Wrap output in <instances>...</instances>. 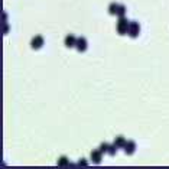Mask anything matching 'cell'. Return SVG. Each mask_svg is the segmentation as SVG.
<instances>
[{
    "label": "cell",
    "instance_id": "13",
    "mask_svg": "<svg viewBox=\"0 0 169 169\" xmlns=\"http://www.w3.org/2000/svg\"><path fill=\"white\" fill-rule=\"evenodd\" d=\"M100 150H101L103 153H107V150H108V143H106V142H104V143H101V145H100Z\"/></svg>",
    "mask_w": 169,
    "mask_h": 169
},
{
    "label": "cell",
    "instance_id": "10",
    "mask_svg": "<svg viewBox=\"0 0 169 169\" xmlns=\"http://www.w3.org/2000/svg\"><path fill=\"white\" fill-rule=\"evenodd\" d=\"M117 9H119V3H110V6H108V13L116 14L117 13Z\"/></svg>",
    "mask_w": 169,
    "mask_h": 169
},
{
    "label": "cell",
    "instance_id": "1",
    "mask_svg": "<svg viewBox=\"0 0 169 169\" xmlns=\"http://www.w3.org/2000/svg\"><path fill=\"white\" fill-rule=\"evenodd\" d=\"M129 26H130V22L126 19V16L119 18L117 26H116V29H117V33H119V35H126V33L129 32Z\"/></svg>",
    "mask_w": 169,
    "mask_h": 169
},
{
    "label": "cell",
    "instance_id": "15",
    "mask_svg": "<svg viewBox=\"0 0 169 169\" xmlns=\"http://www.w3.org/2000/svg\"><path fill=\"white\" fill-rule=\"evenodd\" d=\"M7 30H9V26H7V25H3V33H7Z\"/></svg>",
    "mask_w": 169,
    "mask_h": 169
},
{
    "label": "cell",
    "instance_id": "7",
    "mask_svg": "<svg viewBox=\"0 0 169 169\" xmlns=\"http://www.w3.org/2000/svg\"><path fill=\"white\" fill-rule=\"evenodd\" d=\"M124 152H126V155H133L136 152V143L133 140H129L124 146Z\"/></svg>",
    "mask_w": 169,
    "mask_h": 169
},
{
    "label": "cell",
    "instance_id": "2",
    "mask_svg": "<svg viewBox=\"0 0 169 169\" xmlns=\"http://www.w3.org/2000/svg\"><path fill=\"white\" fill-rule=\"evenodd\" d=\"M139 33H140V25L137 23V22H130V26H129V32H127V35L135 39V38L139 36Z\"/></svg>",
    "mask_w": 169,
    "mask_h": 169
},
{
    "label": "cell",
    "instance_id": "12",
    "mask_svg": "<svg viewBox=\"0 0 169 169\" xmlns=\"http://www.w3.org/2000/svg\"><path fill=\"white\" fill-rule=\"evenodd\" d=\"M116 152H117V147H116V145L113 143V145H108V150H107V153L110 156H114L116 155Z\"/></svg>",
    "mask_w": 169,
    "mask_h": 169
},
{
    "label": "cell",
    "instance_id": "8",
    "mask_svg": "<svg viewBox=\"0 0 169 169\" xmlns=\"http://www.w3.org/2000/svg\"><path fill=\"white\" fill-rule=\"evenodd\" d=\"M113 143L116 145V147H117V149H124V146H126L127 140L123 136H117L116 139H114V142H113Z\"/></svg>",
    "mask_w": 169,
    "mask_h": 169
},
{
    "label": "cell",
    "instance_id": "3",
    "mask_svg": "<svg viewBox=\"0 0 169 169\" xmlns=\"http://www.w3.org/2000/svg\"><path fill=\"white\" fill-rule=\"evenodd\" d=\"M75 48H77V51H78V52H85V51H87V48H88V42H87V39H85L84 36L77 38V45H75Z\"/></svg>",
    "mask_w": 169,
    "mask_h": 169
},
{
    "label": "cell",
    "instance_id": "14",
    "mask_svg": "<svg viewBox=\"0 0 169 169\" xmlns=\"http://www.w3.org/2000/svg\"><path fill=\"white\" fill-rule=\"evenodd\" d=\"M87 160L85 159H81V160H78V162H77V166H87Z\"/></svg>",
    "mask_w": 169,
    "mask_h": 169
},
{
    "label": "cell",
    "instance_id": "5",
    "mask_svg": "<svg viewBox=\"0 0 169 169\" xmlns=\"http://www.w3.org/2000/svg\"><path fill=\"white\" fill-rule=\"evenodd\" d=\"M91 160H93V163L99 165L101 163V160H103V152L100 149H95L91 152Z\"/></svg>",
    "mask_w": 169,
    "mask_h": 169
},
{
    "label": "cell",
    "instance_id": "11",
    "mask_svg": "<svg viewBox=\"0 0 169 169\" xmlns=\"http://www.w3.org/2000/svg\"><path fill=\"white\" fill-rule=\"evenodd\" d=\"M116 16H119V18H123V16H126V6L119 5V9H117V13H116Z\"/></svg>",
    "mask_w": 169,
    "mask_h": 169
},
{
    "label": "cell",
    "instance_id": "6",
    "mask_svg": "<svg viewBox=\"0 0 169 169\" xmlns=\"http://www.w3.org/2000/svg\"><path fill=\"white\" fill-rule=\"evenodd\" d=\"M64 43H65V46H68V48H74L75 45H77V38H75L72 33H70V35H66L65 36Z\"/></svg>",
    "mask_w": 169,
    "mask_h": 169
},
{
    "label": "cell",
    "instance_id": "4",
    "mask_svg": "<svg viewBox=\"0 0 169 169\" xmlns=\"http://www.w3.org/2000/svg\"><path fill=\"white\" fill-rule=\"evenodd\" d=\"M43 43H45V39H43V36H41V35H36V36H35L32 41H30V46H32L33 49H41V48L43 46Z\"/></svg>",
    "mask_w": 169,
    "mask_h": 169
},
{
    "label": "cell",
    "instance_id": "9",
    "mask_svg": "<svg viewBox=\"0 0 169 169\" xmlns=\"http://www.w3.org/2000/svg\"><path fill=\"white\" fill-rule=\"evenodd\" d=\"M58 166H61V168H64V166H70V160H68V158H66V156H61V158L58 159Z\"/></svg>",
    "mask_w": 169,
    "mask_h": 169
}]
</instances>
